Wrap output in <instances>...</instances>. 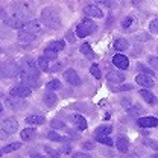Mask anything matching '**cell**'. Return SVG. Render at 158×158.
<instances>
[{"label":"cell","instance_id":"cell-1","mask_svg":"<svg viewBox=\"0 0 158 158\" xmlns=\"http://www.w3.org/2000/svg\"><path fill=\"white\" fill-rule=\"evenodd\" d=\"M41 23L49 29H58L61 27V15L58 9L53 6H47L41 11Z\"/></svg>","mask_w":158,"mask_h":158},{"label":"cell","instance_id":"cell-2","mask_svg":"<svg viewBox=\"0 0 158 158\" xmlns=\"http://www.w3.org/2000/svg\"><path fill=\"white\" fill-rule=\"evenodd\" d=\"M19 64L14 61H3L0 62V78L3 79H9V78H15L19 75Z\"/></svg>","mask_w":158,"mask_h":158},{"label":"cell","instance_id":"cell-3","mask_svg":"<svg viewBox=\"0 0 158 158\" xmlns=\"http://www.w3.org/2000/svg\"><path fill=\"white\" fill-rule=\"evenodd\" d=\"M29 12H31V9H29V6H27L24 2H14V3H11V6H9V14H11V17H17V19L26 20L29 17Z\"/></svg>","mask_w":158,"mask_h":158},{"label":"cell","instance_id":"cell-4","mask_svg":"<svg viewBox=\"0 0 158 158\" xmlns=\"http://www.w3.org/2000/svg\"><path fill=\"white\" fill-rule=\"evenodd\" d=\"M20 70H21V72H26V73H29V75H34V76H37V78L40 76L38 64L32 58H29V56L21 59V62H20Z\"/></svg>","mask_w":158,"mask_h":158},{"label":"cell","instance_id":"cell-5","mask_svg":"<svg viewBox=\"0 0 158 158\" xmlns=\"http://www.w3.org/2000/svg\"><path fill=\"white\" fill-rule=\"evenodd\" d=\"M5 105H6L8 108L14 110V111H19V110L26 108L27 103H26L24 98H19V96H12V94H9L8 98L5 99Z\"/></svg>","mask_w":158,"mask_h":158},{"label":"cell","instance_id":"cell-6","mask_svg":"<svg viewBox=\"0 0 158 158\" xmlns=\"http://www.w3.org/2000/svg\"><path fill=\"white\" fill-rule=\"evenodd\" d=\"M123 105H125V110L128 111V114L132 116V117H140V114H143V111H144V108L141 105L131 103V100H128V102L123 100Z\"/></svg>","mask_w":158,"mask_h":158},{"label":"cell","instance_id":"cell-7","mask_svg":"<svg viewBox=\"0 0 158 158\" xmlns=\"http://www.w3.org/2000/svg\"><path fill=\"white\" fill-rule=\"evenodd\" d=\"M64 79L67 81V84H70V85H73V87H76V85L81 84V78H79V75L76 73L75 69H67V70L64 72Z\"/></svg>","mask_w":158,"mask_h":158},{"label":"cell","instance_id":"cell-8","mask_svg":"<svg viewBox=\"0 0 158 158\" xmlns=\"http://www.w3.org/2000/svg\"><path fill=\"white\" fill-rule=\"evenodd\" d=\"M122 27L128 32H134L138 27V20L134 17V15H128L126 19L122 20Z\"/></svg>","mask_w":158,"mask_h":158},{"label":"cell","instance_id":"cell-9","mask_svg":"<svg viewBox=\"0 0 158 158\" xmlns=\"http://www.w3.org/2000/svg\"><path fill=\"white\" fill-rule=\"evenodd\" d=\"M2 128L6 129L9 134H14L17 129H19V120L15 117H8L2 122Z\"/></svg>","mask_w":158,"mask_h":158},{"label":"cell","instance_id":"cell-10","mask_svg":"<svg viewBox=\"0 0 158 158\" xmlns=\"http://www.w3.org/2000/svg\"><path fill=\"white\" fill-rule=\"evenodd\" d=\"M9 94H12V96H19V98H27V96H31V87H27V85H17V87H14V88H11V91H9Z\"/></svg>","mask_w":158,"mask_h":158},{"label":"cell","instance_id":"cell-11","mask_svg":"<svg viewBox=\"0 0 158 158\" xmlns=\"http://www.w3.org/2000/svg\"><path fill=\"white\" fill-rule=\"evenodd\" d=\"M20 79H21V82L24 84V85H27V87H38V78L37 76H34V75H29V73H26V72H20Z\"/></svg>","mask_w":158,"mask_h":158},{"label":"cell","instance_id":"cell-12","mask_svg":"<svg viewBox=\"0 0 158 158\" xmlns=\"http://www.w3.org/2000/svg\"><path fill=\"white\" fill-rule=\"evenodd\" d=\"M113 64L120 70H126L129 67V59L126 58L125 55H122V53H117V55L113 56Z\"/></svg>","mask_w":158,"mask_h":158},{"label":"cell","instance_id":"cell-13","mask_svg":"<svg viewBox=\"0 0 158 158\" xmlns=\"http://www.w3.org/2000/svg\"><path fill=\"white\" fill-rule=\"evenodd\" d=\"M23 31H27V32H32V34H38V32H41V23L35 19L29 20V21H24Z\"/></svg>","mask_w":158,"mask_h":158},{"label":"cell","instance_id":"cell-14","mask_svg":"<svg viewBox=\"0 0 158 158\" xmlns=\"http://www.w3.org/2000/svg\"><path fill=\"white\" fill-rule=\"evenodd\" d=\"M69 120L78 128L79 131H85V129H87V120L82 117L81 114H72V116L69 117Z\"/></svg>","mask_w":158,"mask_h":158},{"label":"cell","instance_id":"cell-15","mask_svg":"<svg viewBox=\"0 0 158 158\" xmlns=\"http://www.w3.org/2000/svg\"><path fill=\"white\" fill-rule=\"evenodd\" d=\"M135 82H137V84H140L141 87H144V88H152V87L155 85L154 79L151 78L149 75H144V73H141V75H137V78H135Z\"/></svg>","mask_w":158,"mask_h":158},{"label":"cell","instance_id":"cell-16","mask_svg":"<svg viewBox=\"0 0 158 158\" xmlns=\"http://www.w3.org/2000/svg\"><path fill=\"white\" fill-rule=\"evenodd\" d=\"M35 38H37V34H32V32H27V31H23V29H20L19 35H17V40H19V43H21V44L32 43Z\"/></svg>","mask_w":158,"mask_h":158},{"label":"cell","instance_id":"cell-17","mask_svg":"<svg viewBox=\"0 0 158 158\" xmlns=\"http://www.w3.org/2000/svg\"><path fill=\"white\" fill-rule=\"evenodd\" d=\"M137 123L140 128H157L158 118L157 117H140Z\"/></svg>","mask_w":158,"mask_h":158},{"label":"cell","instance_id":"cell-18","mask_svg":"<svg viewBox=\"0 0 158 158\" xmlns=\"http://www.w3.org/2000/svg\"><path fill=\"white\" fill-rule=\"evenodd\" d=\"M5 24L8 26V27H11V29H17V31H20V29H23V26H24V20L21 19H17V17H8V19L5 20Z\"/></svg>","mask_w":158,"mask_h":158},{"label":"cell","instance_id":"cell-19","mask_svg":"<svg viewBox=\"0 0 158 158\" xmlns=\"http://www.w3.org/2000/svg\"><path fill=\"white\" fill-rule=\"evenodd\" d=\"M84 12L88 17H94V19H102L103 17V11H100L98 6H94V5H87L84 8Z\"/></svg>","mask_w":158,"mask_h":158},{"label":"cell","instance_id":"cell-20","mask_svg":"<svg viewBox=\"0 0 158 158\" xmlns=\"http://www.w3.org/2000/svg\"><path fill=\"white\" fill-rule=\"evenodd\" d=\"M106 79H108V82H111V84H120V82L125 81V75L120 73V72H110V73L106 75Z\"/></svg>","mask_w":158,"mask_h":158},{"label":"cell","instance_id":"cell-21","mask_svg":"<svg viewBox=\"0 0 158 158\" xmlns=\"http://www.w3.org/2000/svg\"><path fill=\"white\" fill-rule=\"evenodd\" d=\"M116 148H117L122 154L128 152V149H129V141H128V138L118 137L117 140H116Z\"/></svg>","mask_w":158,"mask_h":158},{"label":"cell","instance_id":"cell-22","mask_svg":"<svg viewBox=\"0 0 158 158\" xmlns=\"http://www.w3.org/2000/svg\"><path fill=\"white\" fill-rule=\"evenodd\" d=\"M20 135H21V140H24V141H31V140L35 138L37 131L32 129V128H26V129H23V131L20 132Z\"/></svg>","mask_w":158,"mask_h":158},{"label":"cell","instance_id":"cell-23","mask_svg":"<svg viewBox=\"0 0 158 158\" xmlns=\"http://www.w3.org/2000/svg\"><path fill=\"white\" fill-rule=\"evenodd\" d=\"M140 96L144 99L148 103H151V105H155L158 100H157V98L154 96V93H151L149 90H140Z\"/></svg>","mask_w":158,"mask_h":158},{"label":"cell","instance_id":"cell-24","mask_svg":"<svg viewBox=\"0 0 158 158\" xmlns=\"http://www.w3.org/2000/svg\"><path fill=\"white\" fill-rule=\"evenodd\" d=\"M26 123L31 125V126H38V125H43V123H44V117H43V116L32 114V116H27V117H26Z\"/></svg>","mask_w":158,"mask_h":158},{"label":"cell","instance_id":"cell-25","mask_svg":"<svg viewBox=\"0 0 158 158\" xmlns=\"http://www.w3.org/2000/svg\"><path fill=\"white\" fill-rule=\"evenodd\" d=\"M43 100H44V103L47 105V106H55V103L58 102V98H56V94L55 93H46L44 96H43Z\"/></svg>","mask_w":158,"mask_h":158},{"label":"cell","instance_id":"cell-26","mask_svg":"<svg viewBox=\"0 0 158 158\" xmlns=\"http://www.w3.org/2000/svg\"><path fill=\"white\" fill-rule=\"evenodd\" d=\"M113 132V128L110 125H105V126H99L98 129L94 131V135L99 137V135H110Z\"/></svg>","mask_w":158,"mask_h":158},{"label":"cell","instance_id":"cell-27","mask_svg":"<svg viewBox=\"0 0 158 158\" xmlns=\"http://www.w3.org/2000/svg\"><path fill=\"white\" fill-rule=\"evenodd\" d=\"M129 47V44H128V41L125 38H118L114 41V49L118 50V52H123V50H126Z\"/></svg>","mask_w":158,"mask_h":158},{"label":"cell","instance_id":"cell-28","mask_svg":"<svg viewBox=\"0 0 158 158\" xmlns=\"http://www.w3.org/2000/svg\"><path fill=\"white\" fill-rule=\"evenodd\" d=\"M64 46H65V43H64L62 40L50 41V43L47 44V47H49V49H52V50H55V52H59V50H62V49H64Z\"/></svg>","mask_w":158,"mask_h":158},{"label":"cell","instance_id":"cell-29","mask_svg":"<svg viewBox=\"0 0 158 158\" xmlns=\"http://www.w3.org/2000/svg\"><path fill=\"white\" fill-rule=\"evenodd\" d=\"M76 35H78L79 38H84V37L90 35V31L87 29V26L84 23H79L78 26H76Z\"/></svg>","mask_w":158,"mask_h":158},{"label":"cell","instance_id":"cell-30","mask_svg":"<svg viewBox=\"0 0 158 158\" xmlns=\"http://www.w3.org/2000/svg\"><path fill=\"white\" fill-rule=\"evenodd\" d=\"M21 148V143H11V144H6L3 149H2V152L3 154H9V152H14V151H17V149H20Z\"/></svg>","mask_w":158,"mask_h":158},{"label":"cell","instance_id":"cell-31","mask_svg":"<svg viewBox=\"0 0 158 158\" xmlns=\"http://www.w3.org/2000/svg\"><path fill=\"white\" fill-rule=\"evenodd\" d=\"M37 64H38L40 70L41 72H47L49 70V64H47V58L44 56V55H41L38 58V61H37Z\"/></svg>","mask_w":158,"mask_h":158},{"label":"cell","instance_id":"cell-32","mask_svg":"<svg viewBox=\"0 0 158 158\" xmlns=\"http://www.w3.org/2000/svg\"><path fill=\"white\" fill-rule=\"evenodd\" d=\"M82 23L87 26V29L90 31V34H93V32H96V29H98V26H96V23L93 21L91 19H84L82 20Z\"/></svg>","mask_w":158,"mask_h":158},{"label":"cell","instance_id":"cell-33","mask_svg":"<svg viewBox=\"0 0 158 158\" xmlns=\"http://www.w3.org/2000/svg\"><path fill=\"white\" fill-rule=\"evenodd\" d=\"M47 138H49V140H53V141H61V143L67 141V137L59 135L58 132H49V134H47Z\"/></svg>","mask_w":158,"mask_h":158},{"label":"cell","instance_id":"cell-34","mask_svg":"<svg viewBox=\"0 0 158 158\" xmlns=\"http://www.w3.org/2000/svg\"><path fill=\"white\" fill-rule=\"evenodd\" d=\"M79 50H81V53H84V55H87V56H94V53H93V50H91V47H90V44H82L81 47H79Z\"/></svg>","mask_w":158,"mask_h":158},{"label":"cell","instance_id":"cell-35","mask_svg":"<svg viewBox=\"0 0 158 158\" xmlns=\"http://www.w3.org/2000/svg\"><path fill=\"white\" fill-rule=\"evenodd\" d=\"M96 140H98L99 143H102V144H106V146H114V141L108 137V135H99V137H96Z\"/></svg>","mask_w":158,"mask_h":158},{"label":"cell","instance_id":"cell-36","mask_svg":"<svg viewBox=\"0 0 158 158\" xmlns=\"http://www.w3.org/2000/svg\"><path fill=\"white\" fill-rule=\"evenodd\" d=\"M47 88H49V90H52V91L59 90V88H61V82H59L58 79H52V81H49V82H47Z\"/></svg>","mask_w":158,"mask_h":158},{"label":"cell","instance_id":"cell-37","mask_svg":"<svg viewBox=\"0 0 158 158\" xmlns=\"http://www.w3.org/2000/svg\"><path fill=\"white\" fill-rule=\"evenodd\" d=\"M58 52H55V50H52V49H49V47H46V50H44V56L47 59H58V55H56Z\"/></svg>","mask_w":158,"mask_h":158},{"label":"cell","instance_id":"cell-38","mask_svg":"<svg viewBox=\"0 0 158 158\" xmlns=\"http://www.w3.org/2000/svg\"><path fill=\"white\" fill-rule=\"evenodd\" d=\"M143 144H146L148 148H151V149H154V151H158V141H157V140H151V138H146V140L143 141Z\"/></svg>","mask_w":158,"mask_h":158},{"label":"cell","instance_id":"cell-39","mask_svg":"<svg viewBox=\"0 0 158 158\" xmlns=\"http://www.w3.org/2000/svg\"><path fill=\"white\" fill-rule=\"evenodd\" d=\"M90 72L93 73V76H94L96 79H100V78H102V73H100V69H99L98 64H93V65L90 67Z\"/></svg>","mask_w":158,"mask_h":158},{"label":"cell","instance_id":"cell-40","mask_svg":"<svg viewBox=\"0 0 158 158\" xmlns=\"http://www.w3.org/2000/svg\"><path fill=\"white\" fill-rule=\"evenodd\" d=\"M148 62H149V65H151L155 72H158V56H152V55H151V56L148 58Z\"/></svg>","mask_w":158,"mask_h":158},{"label":"cell","instance_id":"cell-41","mask_svg":"<svg viewBox=\"0 0 158 158\" xmlns=\"http://www.w3.org/2000/svg\"><path fill=\"white\" fill-rule=\"evenodd\" d=\"M137 70H140V72H141V73H144V75H149V76H151V75H154V73H152V70H151V69H148V67H146L144 64H141V62H138L137 64Z\"/></svg>","mask_w":158,"mask_h":158},{"label":"cell","instance_id":"cell-42","mask_svg":"<svg viewBox=\"0 0 158 158\" xmlns=\"http://www.w3.org/2000/svg\"><path fill=\"white\" fill-rule=\"evenodd\" d=\"M149 31H151L152 34H158V19L152 20V21L149 23Z\"/></svg>","mask_w":158,"mask_h":158},{"label":"cell","instance_id":"cell-43","mask_svg":"<svg viewBox=\"0 0 158 158\" xmlns=\"http://www.w3.org/2000/svg\"><path fill=\"white\" fill-rule=\"evenodd\" d=\"M99 5L105 6V8H114V2L113 0H96Z\"/></svg>","mask_w":158,"mask_h":158},{"label":"cell","instance_id":"cell-44","mask_svg":"<svg viewBox=\"0 0 158 158\" xmlns=\"http://www.w3.org/2000/svg\"><path fill=\"white\" fill-rule=\"evenodd\" d=\"M9 31L6 29V24H0V38H8Z\"/></svg>","mask_w":158,"mask_h":158},{"label":"cell","instance_id":"cell-45","mask_svg":"<svg viewBox=\"0 0 158 158\" xmlns=\"http://www.w3.org/2000/svg\"><path fill=\"white\" fill-rule=\"evenodd\" d=\"M52 128H55V129H65V125L62 122H59V120H53L52 122Z\"/></svg>","mask_w":158,"mask_h":158},{"label":"cell","instance_id":"cell-46","mask_svg":"<svg viewBox=\"0 0 158 158\" xmlns=\"http://www.w3.org/2000/svg\"><path fill=\"white\" fill-rule=\"evenodd\" d=\"M135 40L137 41H148V40H151V35H148L146 32H141L140 35H135Z\"/></svg>","mask_w":158,"mask_h":158},{"label":"cell","instance_id":"cell-47","mask_svg":"<svg viewBox=\"0 0 158 158\" xmlns=\"http://www.w3.org/2000/svg\"><path fill=\"white\" fill-rule=\"evenodd\" d=\"M44 151H46L49 155H52V157H59V154H61L59 151H53V149H50L49 146H46V148H44Z\"/></svg>","mask_w":158,"mask_h":158},{"label":"cell","instance_id":"cell-48","mask_svg":"<svg viewBox=\"0 0 158 158\" xmlns=\"http://www.w3.org/2000/svg\"><path fill=\"white\" fill-rule=\"evenodd\" d=\"M8 137H9V132H8L6 129L0 128V140H6Z\"/></svg>","mask_w":158,"mask_h":158},{"label":"cell","instance_id":"cell-49","mask_svg":"<svg viewBox=\"0 0 158 158\" xmlns=\"http://www.w3.org/2000/svg\"><path fill=\"white\" fill-rule=\"evenodd\" d=\"M116 90H117V91H126V90H132V85H131V84H126V85L117 87Z\"/></svg>","mask_w":158,"mask_h":158},{"label":"cell","instance_id":"cell-50","mask_svg":"<svg viewBox=\"0 0 158 158\" xmlns=\"http://www.w3.org/2000/svg\"><path fill=\"white\" fill-rule=\"evenodd\" d=\"M65 38H67L69 43H75V35H73V32H72V31H69V32L65 34Z\"/></svg>","mask_w":158,"mask_h":158},{"label":"cell","instance_id":"cell-51","mask_svg":"<svg viewBox=\"0 0 158 158\" xmlns=\"http://www.w3.org/2000/svg\"><path fill=\"white\" fill-rule=\"evenodd\" d=\"M84 148H85V149H94V144H93L91 141H85V143H84Z\"/></svg>","mask_w":158,"mask_h":158},{"label":"cell","instance_id":"cell-52","mask_svg":"<svg viewBox=\"0 0 158 158\" xmlns=\"http://www.w3.org/2000/svg\"><path fill=\"white\" fill-rule=\"evenodd\" d=\"M59 69H61V64H59V62H56L53 67H50V72H56V70H59Z\"/></svg>","mask_w":158,"mask_h":158},{"label":"cell","instance_id":"cell-53","mask_svg":"<svg viewBox=\"0 0 158 158\" xmlns=\"http://www.w3.org/2000/svg\"><path fill=\"white\" fill-rule=\"evenodd\" d=\"M128 5H138L140 3V0H125Z\"/></svg>","mask_w":158,"mask_h":158},{"label":"cell","instance_id":"cell-54","mask_svg":"<svg viewBox=\"0 0 158 158\" xmlns=\"http://www.w3.org/2000/svg\"><path fill=\"white\" fill-rule=\"evenodd\" d=\"M70 151H72V148H70V146H64L59 152H70Z\"/></svg>","mask_w":158,"mask_h":158},{"label":"cell","instance_id":"cell-55","mask_svg":"<svg viewBox=\"0 0 158 158\" xmlns=\"http://www.w3.org/2000/svg\"><path fill=\"white\" fill-rule=\"evenodd\" d=\"M75 157H81V158H87V157H88V155H87V154H79V152H78V154H76V155H75Z\"/></svg>","mask_w":158,"mask_h":158},{"label":"cell","instance_id":"cell-56","mask_svg":"<svg viewBox=\"0 0 158 158\" xmlns=\"http://www.w3.org/2000/svg\"><path fill=\"white\" fill-rule=\"evenodd\" d=\"M0 17H5V12H3V9H0Z\"/></svg>","mask_w":158,"mask_h":158},{"label":"cell","instance_id":"cell-57","mask_svg":"<svg viewBox=\"0 0 158 158\" xmlns=\"http://www.w3.org/2000/svg\"><path fill=\"white\" fill-rule=\"evenodd\" d=\"M2 113H3V106L0 105V116H2Z\"/></svg>","mask_w":158,"mask_h":158},{"label":"cell","instance_id":"cell-58","mask_svg":"<svg viewBox=\"0 0 158 158\" xmlns=\"http://www.w3.org/2000/svg\"><path fill=\"white\" fill-rule=\"evenodd\" d=\"M0 98H2V91H0Z\"/></svg>","mask_w":158,"mask_h":158},{"label":"cell","instance_id":"cell-59","mask_svg":"<svg viewBox=\"0 0 158 158\" xmlns=\"http://www.w3.org/2000/svg\"><path fill=\"white\" fill-rule=\"evenodd\" d=\"M0 52H2V49H0Z\"/></svg>","mask_w":158,"mask_h":158},{"label":"cell","instance_id":"cell-60","mask_svg":"<svg viewBox=\"0 0 158 158\" xmlns=\"http://www.w3.org/2000/svg\"><path fill=\"white\" fill-rule=\"evenodd\" d=\"M157 50H158V47H157Z\"/></svg>","mask_w":158,"mask_h":158}]
</instances>
